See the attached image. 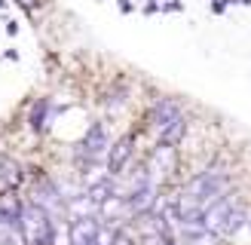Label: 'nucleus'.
I'll return each mask as SVG.
<instances>
[{"label": "nucleus", "instance_id": "obj_1", "mask_svg": "<svg viewBox=\"0 0 251 245\" xmlns=\"http://www.w3.org/2000/svg\"><path fill=\"white\" fill-rule=\"evenodd\" d=\"M19 218H22V230H25V239H28V245H55L58 218H52L40 202L25 199Z\"/></svg>", "mask_w": 251, "mask_h": 245}, {"label": "nucleus", "instance_id": "obj_2", "mask_svg": "<svg viewBox=\"0 0 251 245\" xmlns=\"http://www.w3.org/2000/svg\"><path fill=\"white\" fill-rule=\"evenodd\" d=\"M147 175H150V184H156V187H166V184L175 178V172H178V147L175 144H162L156 141V147L147 153Z\"/></svg>", "mask_w": 251, "mask_h": 245}, {"label": "nucleus", "instance_id": "obj_3", "mask_svg": "<svg viewBox=\"0 0 251 245\" xmlns=\"http://www.w3.org/2000/svg\"><path fill=\"white\" fill-rule=\"evenodd\" d=\"M107 132H104V122H92L89 129H86V135H83V141L77 144V163H83L86 169L89 166H95L101 156H107Z\"/></svg>", "mask_w": 251, "mask_h": 245}, {"label": "nucleus", "instance_id": "obj_4", "mask_svg": "<svg viewBox=\"0 0 251 245\" xmlns=\"http://www.w3.org/2000/svg\"><path fill=\"white\" fill-rule=\"evenodd\" d=\"M239 202H242V190H239V187H230L227 193H221L218 199L202 212V224H205L208 230L221 233L224 224H227V218H230V212H233V208L239 205Z\"/></svg>", "mask_w": 251, "mask_h": 245}, {"label": "nucleus", "instance_id": "obj_5", "mask_svg": "<svg viewBox=\"0 0 251 245\" xmlns=\"http://www.w3.org/2000/svg\"><path fill=\"white\" fill-rule=\"evenodd\" d=\"M175 236H178L181 245H224L227 239L221 236V233L208 230L202 224V218H193V220H181L178 230H175Z\"/></svg>", "mask_w": 251, "mask_h": 245}, {"label": "nucleus", "instance_id": "obj_6", "mask_svg": "<svg viewBox=\"0 0 251 245\" xmlns=\"http://www.w3.org/2000/svg\"><path fill=\"white\" fill-rule=\"evenodd\" d=\"M132 150H135V135H123L114 144L107 147V156H104V169L110 175H120L126 166H132Z\"/></svg>", "mask_w": 251, "mask_h": 245}, {"label": "nucleus", "instance_id": "obj_7", "mask_svg": "<svg viewBox=\"0 0 251 245\" xmlns=\"http://www.w3.org/2000/svg\"><path fill=\"white\" fill-rule=\"evenodd\" d=\"M181 114H184V110H181V104L175 101V98H166V95L156 98V101L150 104V110H147L150 132H153V135H156V132H162V129H166L169 122H172V120H178Z\"/></svg>", "mask_w": 251, "mask_h": 245}, {"label": "nucleus", "instance_id": "obj_8", "mask_svg": "<svg viewBox=\"0 0 251 245\" xmlns=\"http://www.w3.org/2000/svg\"><path fill=\"white\" fill-rule=\"evenodd\" d=\"M98 230H101V218H71L68 224V236L71 245H95L98 239Z\"/></svg>", "mask_w": 251, "mask_h": 245}, {"label": "nucleus", "instance_id": "obj_9", "mask_svg": "<svg viewBox=\"0 0 251 245\" xmlns=\"http://www.w3.org/2000/svg\"><path fill=\"white\" fill-rule=\"evenodd\" d=\"M25 184V166L19 159L0 153V193H16Z\"/></svg>", "mask_w": 251, "mask_h": 245}, {"label": "nucleus", "instance_id": "obj_10", "mask_svg": "<svg viewBox=\"0 0 251 245\" xmlns=\"http://www.w3.org/2000/svg\"><path fill=\"white\" fill-rule=\"evenodd\" d=\"M0 245H28L22 218L16 212H6V208H0Z\"/></svg>", "mask_w": 251, "mask_h": 245}, {"label": "nucleus", "instance_id": "obj_11", "mask_svg": "<svg viewBox=\"0 0 251 245\" xmlns=\"http://www.w3.org/2000/svg\"><path fill=\"white\" fill-rule=\"evenodd\" d=\"M184 135H187V117L181 114L178 120H172L162 132H156V141H162V144H175V147H181V141H184Z\"/></svg>", "mask_w": 251, "mask_h": 245}, {"label": "nucleus", "instance_id": "obj_12", "mask_svg": "<svg viewBox=\"0 0 251 245\" xmlns=\"http://www.w3.org/2000/svg\"><path fill=\"white\" fill-rule=\"evenodd\" d=\"M46 114H49V98H40V101L31 107V117H28V122H31V129H34V132H40V129H43Z\"/></svg>", "mask_w": 251, "mask_h": 245}, {"label": "nucleus", "instance_id": "obj_13", "mask_svg": "<svg viewBox=\"0 0 251 245\" xmlns=\"http://www.w3.org/2000/svg\"><path fill=\"white\" fill-rule=\"evenodd\" d=\"M114 245H138V239H132L126 230H120V236H117V242H114Z\"/></svg>", "mask_w": 251, "mask_h": 245}, {"label": "nucleus", "instance_id": "obj_14", "mask_svg": "<svg viewBox=\"0 0 251 245\" xmlns=\"http://www.w3.org/2000/svg\"><path fill=\"white\" fill-rule=\"evenodd\" d=\"M16 3H19L22 9H28V12H34L37 6H40V0H16Z\"/></svg>", "mask_w": 251, "mask_h": 245}, {"label": "nucleus", "instance_id": "obj_15", "mask_svg": "<svg viewBox=\"0 0 251 245\" xmlns=\"http://www.w3.org/2000/svg\"><path fill=\"white\" fill-rule=\"evenodd\" d=\"M211 9H215V12H224V9H227V0H215V3H211Z\"/></svg>", "mask_w": 251, "mask_h": 245}, {"label": "nucleus", "instance_id": "obj_16", "mask_svg": "<svg viewBox=\"0 0 251 245\" xmlns=\"http://www.w3.org/2000/svg\"><path fill=\"white\" fill-rule=\"evenodd\" d=\"M236 3H251V0H236Z\"/></svg>", "mask_w": 251, "mask_h": 245}, {"label": "nucleus", "instance_id": "obj_17", "mask_svg": "<svg viewBox=\"0 0 251 245\" xmlns=\"http://www.w3.org/2000/svg\"><path fill=\"white\" fill-rule=\"evenodd\" d=\"M3 6H6V0H0V9H3Z\"/></svg>", "mask_w": 251, "mask_h": 245}, {"label": "nucleus", "instance_id": "obj_18", "mask_svg": "<svg viewBox=\"0 0 251 245\" xmlns=\"http://www.w3.org/2000/svg\"><path fill=\"white\" fill-rule=\"evenodd\" d=\"M95 245H98V242H95Z\"/></svg>", "mask_w": 251, "mask_h": 245}]
</instances>
